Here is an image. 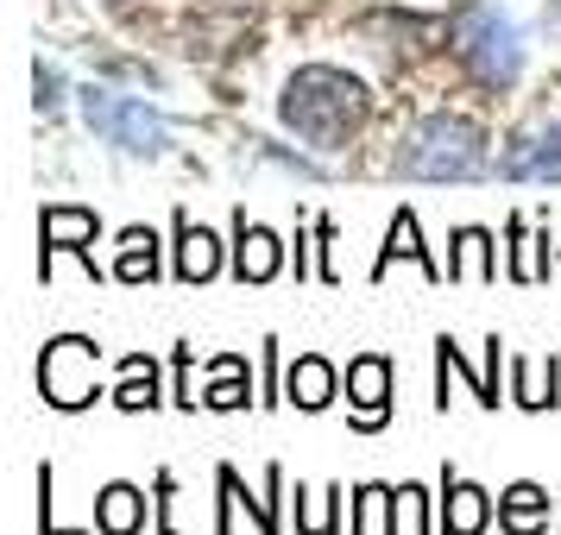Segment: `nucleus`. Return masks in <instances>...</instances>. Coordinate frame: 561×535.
<instances>
[{
  "label": "nucleus",
  "mask_w": 561,
  "mask_h": 535,
  "mask_svg": "<svg viewBox=\"0 0 561 535\" xmlns=\"http://www.w3.org/2000/svg\"><path fill=\"white\" fill-rule=\"evenodd\" d=\"M278 114H284V127H297L309 146H341L366 120V89L347 70H322L316 63V70H297L290 77Z\"/></svg>",
  "instance_id": "1"
},
{
  "label": "nucleus",
  "mask_w": 561,
  "mask_h": 535,
  "mask_svg": "<svg viewBox=\"0 0 561 535\" xmlns=\"http://www.w3.org/2000/svg\"><path fill=\"white\" fill-rule=\"evenodd\" d=\"M485 171V132L460 114H430L398 152V177H430V183H460Z\"/></svg>",
  "instance_id": "2"
},
{
  "label": "nucleus",
  "mask_w": 561,
  "mask_h": 535,
  "mask_svg": "<svg viewBox=\"0 0 561 535\" xmlns=\"http://www.w3.org/2000/svg\"><path fill=\"white\" fill-rule=\"evenodd\" d=\"M455 51L467 57V70L485 82V89H511L517 70H524V32L511 13H499L492 0H473L455 20Z\"/></svg>",
  "instance_id": "3"
},
{
  "label": "nucleus",
  "mask_w": 561,
  "mask_h": 535,
  "mask_svg": "<svg viewBox=\"0 0 561 535\" xmlns=\"http://www.w3.org/2000/svg\"><path fill=\"white\" fill-rule=\"evenodd\" d=\"M82 120L102 132L107 146H121L133 158H164L171 152V132L139 95H107V89H82Z\"/></svg>",
  "instance_id": "4"
},
{
  "label": "nucleus",
  "mask_w": 561,
  "mask_h": 535,
  "mask_svg": "<svg viewBox=\"0 0 561 535\" xmlns=\"http://www.w3.org/2000/svg\"><path fill=\"white\" fill-rule=\"evenodd\" d=\"M95 365H102V353H95L82 334H64V340H51V347H45V359H38V391H45V404H57V409L95 404V397H102Z\"/></svg>",
  "instance_id": "5"
},
{
  "label": "nucleus",
  "mask_w": 561,
  "mask_h": 535,
  "mask_svg": "<svg viewBox=\"0 0 561 535\" xmlns=\"http://www.w3.org/2000/svg\"><path fill=\"white\" fill-rule=\"evenodd\" d=\"M347 397H354V422L359 429H379L385 409H391V359L366 353L347 365Z\"/></svg>",
  "instance_id": "6"
},
{
  "label": "nucleus",
  "mask_w": 561,
  "mask_h": 535,
  "mask_svg": "<svg viewBox=\"0 0 561 535\" xmlns=\"http://www.w3.org/2000/svg\"><path fill=\"white\" fill-rule=\"evenodd\" d=\"M278 265H284V240L272 228H247V214H240V246H233V271H240V283L278 278Z\"/></svg>",
  "instance_id": "7"
},
{
  "label": "nucleus",
  "mask_w": 561,
  "mask_h": 535,
  "mask_svg": "<svg viewBox=\"0 0 561 535\" xmlns=\"http://www.w3.org/2000/svg\"><path fill=\"white\" fill-rule=\"evenodd\" d=\"M221 271V240L208 228H196L190 214H178V278L183 283H208Z\"/></svg>",
  "instance_id": "8"
},
{
  "label": "nucleus",
  "mask_w": 561,
  "mask_h": 535,
  "mask_svg": "<svg viewBox=\"0 0 561 535\" xmlns=\"http://www.w3.org/2000/svg\"><path fill=\"white\" fill-rule=\"evenodd\" d=\"M38 233H45V265H51V253L89 258V246H95V214H89V208H45Z\"/></svg>",
  "instance_id": "9"
},
{
  "label": "nucleus",
  "mask_w": 561,
  "mask_h": 535,
  "mask_svg": "<svg viewBox=\"0 0 561 535\" xmlns=\"http://www.w3.org/2000/svg\"><path fill=\"white\" fill-rule=\"evenodd\" d=\"M499 523L511 535H542L549 530V491L542 485H511L505 498H499Z\"/></svg>",
  "instance_id": "10"
},
{
  "label": "nucleus",
  "mask_w": 561,
  "mask_h": 535,
  "mask_svg": "<svg viewBox=\"0 0 561 535\" xmlns=\"http://www.w3.org/2000/svg\"><path fill=\"white\" fill-rule=\"evenodd\" d=\"M284 397H290L297 409H322L334 397V365L316 359V353H304L297 365H290V379H284Z\"/></svg>",
  "instance_id": "11"
},
{
  "label": "nucleus",
  "mask_w": 561,
  "mask_h": 535,
  "mask_svg": "<svg viewBox=\"0 0 561 535\" xmlns=\"http://www.w3.org/2000/svg\"><path fill=\"white\" fill-rule=\"evenodd\" d=\"M485 516H492V504H485V491H480V485H467V479H448V504H442V530H448V535H480V530H485Z\"/></svg>",
  "instance_id": "12"
},
{
  "label": "nucleus",
  "mask_w": 561,
  "mask_h": 535,
  "mask_svg": "<svg viewBox=\"0 0 561 535\" xmlns=\"http://www.w3.org/2000/svg\"><path fill=\"white\" fill-rule=\"evenodd\" d=\"M448 278H473V283H492V278H499V258H492V233H480V228H460V233H455V258H448Z\"/></svg>",
  "instance_id": "13"
},
{
  "label": "nucleus",
  "mask_w": 561,
  "mask_h": 535,
  "mask_svg": "<svg viewBox=\"0 0 561 535\" xmlns=\"http://www.w3.org/2000/svg\"><path fill=\"white\" fill-rule=\"evenodd\" d=\"M95 523H102V535H139L146 498H139L133 485H107L102 498H95Z\"/></svg>",
  "instance_id": "14"
},
{
  "label": "nucleus",
  "mask_w": 561,
  "mask_h": 535,
  "mask_svg": "<svg viewBox=\"0 0 561 535\" xmlns=\"http://www.w3.org/2000/svg\"><path fill=\"white\" fill-rule=\"evenodd\" d=\"M114 278H121V283H152V278H158V240H152L146 228H127V233H121Z\"/></svg>",
  "instance_id": "15"
},
{
  "label": "nucleus",
  "mask_w": 561,
  "mask_h": 535,
  "mask_svg": "<svg viewBox=\"0 0 561 535\" xmlns=\"http://www.w3.org/2000/svg\"><path fill=\"white\" fill-rule=\"evenodd\" d=\"M511 391H517L524 409L556 404V359H549V365H542V359H517V365H511Z\"/></svg>",
  "instance_id": "16"
},
{
  "label": "nucleus",
  "mask_w": 561,
  "mask_h": 535,
  "mask_svg": "<svg viewBox=\"0 0 561 535\" xmlns=\"http://www.w3.org/2000/svg\"><path fill=\"white\" fill-rule=\"evenodd\" d=\"M391 258H416L430 278H448V271H442V265L423 253V240H416V214H398V221H391V233H385V253H379V271L391 265Z\"/></svg>",
  "instance_id": "17"
},
{
  "label": "nucleus",
  "mask_w": 561,
  "mask_h": 535,
  "mask_svg": "<svg viewBox=\"0 0 561 535\" xmlns=\"http://www.w3.org/2000/svg\"><path fill=\"white\" fill-rule=\"evenodd\" d=\"M114 404L121 409H152L158 404V365L152 359L133 353L127 365H121V391H114Z\"/></svg>",
  "instance_id": "18"
},
{
  "label": "nucleus",
  "mask_w": 561,
  "mask_h": 535,
  "mask_svg": "<svg viewBox=\"0 0 561 535\" xmlns=\"http://www.w3.org/2000/svg\"><path fill=\"white\" fill-rule=\"evenodd\" d=\"M247 359H215V384H208V397L203 404L208 409H240L247 404Z\"/></svg>",
  "instance_id": "19"
},
{
  "label": "nucleus",
  "mask_w": 561,
  "mask_h": 535,
  "mask_svg": "<svg viewBox=\"0 0 561 535\" xmlns=\"http://www.w3.org/2000/svg\"><path fill=\"white\" fill-rule=\"evenodd\" d=\"M379 516H385V530L398 535V523H391V491H385V485H359L354 491V535H373Z\"/></svg>",
  "instance_id": "20"
},
{
  "label": "nucleus",
  "mask_w": 561,
  "mask_h": 535,
  "mask_svg": "<svg viewBox=\"0 0 561 535\" xmlns=\"http://www.w3.org/2000/svg\"><path fill=\"white\" fill-rule=\"evenodd\" d=\"M511 240H517V253H511V278H517V283H536L542 271H549L542 240H530V233H524V221H511Z\"/></svg>",
  "instance_id": "21"
},
{
  "label": "nucleus",
  "mask_w": 561,
  "mask_h": 535,
  "mask_svg": "<svg viewBox=\"0 0 561 535\" xmlns=\"http://www.w3.org/2000/svg\"><path fill=\"white\" fill-rule=\"evenodd\" d=\"M57 107H64V77L51 63H38V114H57Z\"/></svg>",
  "instance_id": "22"
},
{
  "label": "nucleus",
  "mask_w": 561,
  "mask_h": 535,
  "mask_svg": "<svg viewBox=\"0 0 561 535\" xmlns=\"http://www.w3.org/2000/svg\"><path fill=\"white\" fill-rule=\"evenodd\" d=\"M329 498H334V491H322V498H309V510H304V535H329V530H334V510H329Z\"/></svg>",
  "instance_id": "23"
},
{
  "label": "nucleus",
  "mask_w": 561,
  "mask_h": 535,
  "mask_svg": "<svg viewBox=\"0 0 561 535\" xmlns=\"http://www.w3.org/2000/svg\"><path fill=\"white\" fill-rule=\"evenodd\" d=\"M556 132H561V127H556Z\"/></svg>",
  "instance_id": "24"
}]
</instances>
